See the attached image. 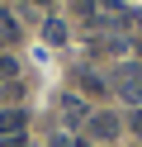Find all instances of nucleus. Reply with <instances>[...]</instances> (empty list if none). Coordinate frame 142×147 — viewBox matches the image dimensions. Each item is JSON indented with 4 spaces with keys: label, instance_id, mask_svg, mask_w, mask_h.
I'll list each match as a JSON object with an SVG mask.
<instances>
[{
    "label": "nucleus",
    "instance_id": "obj_7",
    "mask_svg": "<svg viewBox=\"0 0 142 147\" xmlns=\"http://www.w3.org/2000/svg\"><path fill=\"white\" fill-rule=\"evenodd\" d=\"M0 147H24V133H5V138H0Z\"/></svg>",
    "mask_w": 142,
    "mask_h": 147
},
{
    "label": "nucleus",
    "instance_id": "obj_6",
    "mask_svg": "<svg viewBox=\"0 0 142 147\" xmlns=\"http://www.w3.org/2000/svg\"><path fill=\"white\" fill-rule=\"evenodd\" d=\"M81 86L90 90V95H100V90H104V86H100V76H95V71H81Z\"/></svg>",
    "mask_w": 142,
    "mask_h": 147
},
{
    "label": "nucleus",
    "instance_id": "obj_10",
    "mask_svg": "<svg viewBox=\"0 0 142 147\" xmlns=\"http://www.w3.org/2000/svg\"><path fill=\"white\" fill-rule=\"evenodd\" d=\"M133 128H137V133H142V109H137V114H133Z\"/></svg>",
    "mask_w": 142,
    "mask_h": 147
},
{
    "label": "nucleus",
    "instance_id": "obj_3",
    "mask_svg": "<svg viewBox=\"0 0 142 147\" xmlns=\"http://www.w3.org/2000/svg\"><path fill=\"white\" fill-rule=\"evenodd\" d=\"M5 133H24V109H0V138Z\"/></svg>",
    "mask_w": 142,
    "mask_h": 147
},
{
    "label": "nucleus",
    "instance_id": "obj_2",
    "mask_svg": "<svg viewBox=\"0 0 142 147\" xmlns=\"http://www.w3.org/2000/svg\"><path fill=\"white\" fill-rule=\"evenodd\" d=\"M118 128H123V123H118L114 114H95V119H90V133H95V138H118Z\"/></svg>",
    "mask_w": 142,
    "mask_h": 147
},
{
    "label": "nucleus",
    "instance_id": "obj_4",
    "mask_svg": "<svg viewBox=\"0 0 142 147\" xmlns=\"http://www.w3.org/2000/svg\"><path fill=\"white\" fill-rule=\"evenodd\" d=\"M62 109H66V119H71V123H81V119H85V105H81L76 95H66V100H62Z\"/></svg>",
    "mask_w": 142,
    "mask_h": 147
},
{
    "label": "nucleus",
    "instance_id": "obj_9",
    "mask_svg": "<svg viewBox=\"0 0 142 147\" xmlns=\"http://www.w3.org/2000/svg\"><path fill=\"white\" fill-rule=\"evenodd\" d=\"M128 24H133V29H137V33H142V14H128Z\"/></svg>",
    "mask_w": 142,
    "mask_h": 147
},
{
    "label": "nucleus",
    "instance_id": "obj_5",
    "mask_svg": "<svg viewBox=\"0 0 142 147\" xmlns=\"http://www.w3.org/2000/svg\"><path fill=\"white\" fill-rule=\"evenodd\" d=\"M43 33H47V43H62V38H66V24H62V19H47Z\"/></svg>",
    "mask_w": 142,
    "mask_h": 147
},
{
    "label": "nucleus",
    "instance_id": "obj_8",
    "mask_svg": "<svg viewBox=\"0 0 142 147\" xmlns=\"http://www.w3.org/2000/svg\"><path fill=\"white\" fill-rule=\"evenodd\" d=\"M0 76H14V62L9 57H0Z\"/></svg>",
    "mask_w": 142,
    "mask_h": 147
},
{
    "label": "nucleus",
    "instance_id": "obj_11",
    "mask_svg": "<svg viewBox=\"0 0 142 147\" xmlns=\"http://www.w3.org/2000/svg\"><path fill=\"white\" fill-rule=\"evenodd\" d=\"M76 147H85V142H76Z\"/></svg>",
    "mask_w": 142,
    "mask_h": 147
},
{
    "label": "nucleus",
    "instance_id": "obj_1",
    "mask_svg": "<svg viewBox=\"0 0 142 147\" xmlns=\"http://www.w3.org/2000/svg\"><path fill=\"white\" fill-rule=\"evenodd\" d=\"M114 90H118L128 105H137V109H142V67H137V62H128V67L114 71Z\"/></svg>",
    "mask_w": 142,
    "mask_h": 147
}]
</instances>
